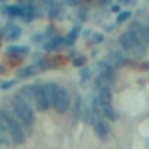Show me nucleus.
<instances>
[{
    "label": "nucleus",
    "mask_w": 149,
    "mask_h": 149,
    "mask_svg": "<svg viewBox=\"0 0 149 149\" xmlns=\"http://www.w3.org/2000/svg\"><path fill=\"white\" fill-rule=\"evenodd\" d=\"M46 58H47L49 68H60L67 63V56H63V54H54V56H46Z\"/></svg>",
    "instance_id": "16"
},
{
    "label": "nucleus",
    "mask_w": 149,
    "mask_h": 149,
    "mask_svg": "<svg viewBox=\"0 0 149 149\" xmlns=\"http://www.w3.org/2000/svg\"><path fill=\"white\" fill-rule=\"evenodd\" d=\"M46 37H54V26H53V25L47 26V30H46Z\"/></svg>",
    "instance_id": "28"
},
{
    "label": "nucleus",
    "mask_w": 149,
    "mask_h": 149,
    "mask_svg": "<svg viewBox=\"0 0 149 149\" xmlns=\"http://www.w3.org/2000/svg\"><path fill=\"white\" fill-rule=\"evenodd\" d=\"M37 14H39V11H37L32 4H26V6H23V14H21V19H23L25 23H30L32 19H35V18H37Z\"/></svg>",
    "instance_id": "14"
},
{
    "label": "nucleus",
    "mask_w": 149,
    "mask_h": 149,
    "mask_svg": "<svg viewBox=\"0 0 149 149\" xmlns=\"http://www.w3.org/2000/svg\"><path fill=\"white\" fill-rule=\"evenodd\" d=\"M91 42H93V44H102V42H104V35H102V33H97V32L91 33Z\"/></svg>",
    "instance_id": "24"
},
{
    "label": "nucleus",
    "mask_w": 149,
    "mask_h": 149,
    "mask_svg": "<svg viewBox=\"0 0 149 149\" xmlns=\"http://www.w3.org/2000/svg\"><path fill=\"white\" fill-rule=\"evenodd\" d=\"M86 56L84 54H72V65L74 67H84Z\"/></svg>",
    "instance_id": "20"
},
{
    "label": "nucleus",
    "mask_w": 149,
    "mask_h": 149,
    "mask_svg": "<svg viewBox=\"0 0 149 149\" xmlns=\"http://www.w3.org/2000/svg\"><path fill=\"white\" fill-rule=\"evenodd\" d=\"M13 144V139H11V133L6 126V123L0 119V146H11Z\"/></svg>",
    "instance_id": "15"
},
{
    "label": "nucleus",
    "mask_w": 149,
    "mask_h": 149,
    "mask_svg": "<svg viewBox=\"0 0 149 149\" xmlns=\"http://www.w3.org/2000/svg\"><path fill=\"white\" fill-rule=\"evenodd\" d=\"M44 49L46 51H56V49H60V47H63L65 46V42H63V37H51V39H47L44 44Z\"/></svg>",
    "instance_id": "10"
},
{
    "label": "nucleus",
    "mask_w": 149,
    "mask_h": 149,
    "mask_svg": "<svg viewBox=\"0 0 149 149\" xmlns=\"http://www.w3.org/2000/svg\"><path fill=\"white\" fill-rule=\"evenodd\" d=\"M0 119L6 123V126H7L9 133H11L13 144H14V146H21V144L25 142L26 133L23 132V128H21V125L18 123V119L14 118V114L9 112L7 109H0Z\"/></svg>",
    "instance_id": "2"
},
{
    "label": "nucleus",
    "mask_w": 149,
    "mask_h": 149,
    "mask_svg": "<svg viewBox=\"0 0 149 149\" xmlns=\"http://www.w3.org/2000/svg\"><path fill=\"white\" fill-rule=\"evenodd\" d=\"M14 84H16V81H4V83H0V88H2V90H9Z\"/></svg>",
    "instance_id": "26"
},
{
    "label": "nucleus",
    "mask_w": 149,
    "mask_h": 149,
    "mask_svg": "<svg viewBox=\"0 0 149 149\" xmlns=\"http://www.w3.org/2000/svg\"><path fill=\"white\" fill-rule=\"evenodd\" d=\"M107 61H109L114 68H118V67H123V65H128V63H130L128 56H126V54H123L121 51H112V53L107 56Z\"/></svg>",
    "instance_id": "7"
},
{
    "label": "nucleus",
    "mask_w": 149,
    "mask_h": 149,
    "mask_svg": "<svg viewBox=\"0 0 149 149\" xmlns=\"http://www.w3.org/2000/svg\"><path fill=\"white\" fill-rule=\"evenodd\" d=\"M79 32H81V28L79 26H74L65 37H63V42H65V46H74V42L77 40V37H79Z\"/></svg>",
    "instance_id": "19"
},
{
    "label": "nucleus",
    "mask_w": 149,
    "mask_h": 149,
    "mask_svg": "<svg viewBox=\"0 0 149 149\" xmlns=\"http://www.w3.org/2000/svg\"><path fill=\"white\" fill-rule=\"evenodd\" d=\"M2 37H4V32L0 30V44H2Z\"/></svg>",
    "instance_id": "33"
},
{
    "label": "nucleus",
    "mask_w": 149,
    "mask_h": 149,
    "mask_svg": "<svg viewBox=\"0 0 149 149\" xmlns=\"http://www.w3.org/2000/svg\"><path fill=\"white\" fill-rule=\"evenodd\" d=\"M70 107H72V119L76 121L81 118V112H83V100L81 97H74L72 102H70Z\"/></svg>",
    "instance_id": "13"
},
{
    "label": "nucleus",
    "mask_w": 149,
    "mask_h": 149,
    "mask_svg": "<svg viewBox=\"0 0 149 149\" xmlns=\"http://www.w3.org/2000/svg\"><path fill=\"white\" fill-rule=\"evenodd\" d=\"M100 4H102V6H105V4H109V0H100Z\"/></svg>",
    "instance_id": "32"
},
{
    "label": "nucleus",
    "mask_w": 149,
    "mask_h": 149,
    "mask_svg": "<svg viewBox=\"0 0 149 149\" xmlns=\"http://www.w3.org/2000/svg\"><path fill=\"white\" fill-rule=\"evenodd\" d=\"M130 16H132V13H130V11H121V13L118 14L116 21H118V23H125L126 19H130Z\"/></svg>",
    "instance_id": "21"
},
{
    "label": "nucleus",
    "mask_w": 149,
    "mask_h": 149,
    "mask_svg": "<svg viewBox=\"0 0 149 149\" xmlns=\"http://www.w3.org/2000/svg\"><path fill=\"white\" fill-rule=\"evenodd\" d=\"M21 61H23L21 56H7V63H9L11 67H16V65H19Z\"/></svg>",
    "instance_id": "23"
},
{
    "label": "nucleus",
    "mask_w": 149,
    "mask_h": 149,
    "mask_svg": "<svg viewBox=\"0 0 149 149\" xmlns=\"http://www.w3.org/2000/svg\"><path fill=\"white\" fill-rule=\"evenodd\" d=\"M140 68H142V70H149V61H144V63H140Z\"/></svg>",
    "instance_id": "29"
},
{
    "label": "nucleus",
    "mask_w": 149,
    "mask_h": 149,
    "mask_svg": "<svg viewBox=\"0 0 149 149\" xmlns=\"http://www.w3.org/2000/svg\"><path fill=\"white\" fill-rule=\"evenodd\" d=\"M2 2H6V0H2Z\"/></svg>",
    "instance_id": "35"
},
{
    "label": "nucleus",
    "mask_w": 149,
    "mask_h": 149,
    "mask_svg": "<svg viewBox=\"0 0 149 149\" xmlns=\"http://www.w3.org/2000/svg\"><path fill=\"white\" fill-rule=\"evenodd\" d=\"M88 77H90V68H88V67H81V81L86 83Z\"/></svg>",
    "instance_id": "25"
},
{
    "label": "nucleus",
    "mask_w": 149,
    "mask_h": 149,
    "mask_svg": "<svg viewBox=\"0 0 149 149\" xmlns=\"http://www.w3.org/2000/svg\"><path fill=\"white\" fill-rule=\"evenodd\" d=\"M93 130H95V133H97V137L100 140H107V137L111 133V126H109V123L105 119H97L93 123Z\"/></svg>",
    "instance_id": "6"
},
{
    "label": "nucleus",
    "mask_w": 149,
    "mask_h": 149,
    "mask_svg": "<svg viewBox=\"0 0 149 149\" xmlns=\"http://www.w3.org/2000/svg\"><path fill=\"white\" fill-rule=\"evenodd\" d=\"M56 88H58V84H56V83H51V81H47V83H42V84H40L42 95H44V98H46V104H47V107H49V109H51V107H53V104H54Z\"/></svg>",
    "instance_id": "5"
},
{
    "label": "nucleus",
    "mask_w": 149,
    "mask_h": 149,
    "mask_svg": "<svg viewBox=\"0 0 149 149\" xmlns=\"http://www.w3.org/2000/svg\"><path fill=\"white\" fill-rule=\"evenodd\" d=\"M28 53H30L28 46H9L6 49V54L7 56H21V58H25Z\"/></svg>",
    "instance_id": "12"
},
{
    "label": "nucleus",
    "mask_w": 149,
    "mask_h": 149,
    "mask_svg": "<svg viewBox=\"0 0 149 149\" xmlns=\"http://www.w3.org/2000/svg\"><path fill=\"white\" fill-rule=\"evenodd\" d=\"M118 2H121V4H130V2H133V0H118Z\"/></svg>",
    "instance_id": "31"
},
{
    "label": "nucleus",
    "mask_w": 149,
    "mask_h": 149,
    "mask_svg": "<svg viewBox=\"0 0 149 149\" xmlns=\"http://www.w3.org/2000/svg\"><path fill=\"white\" fill-rule=\"evenodd\" d=\"M35 88L37 86H23L18 93L23 97V100L26 104H30L32 107H35Z\"/></svg>",
    "instance_id": "9"
},
{
    "label": "nucleus",
    "mask_w": 149,
    "mask_h": 149,
    "mask_svg": "<svg viewBox=\"0 0 149 149\" xmlns=\"http://www.w3.org/2000/svg\"><path fill=\"white\" fill-rule=\"evenodd\" d=\"M119 44H121V47H123L130 56H144L146 51H147V44L137 40V39L133 37V33L128 32V30L121 33V37H119Z\"/></svg>",
    "instance_id": "3"
},
{
    "label": "nucleus",
    "mask_w": 149,
    "mask_h": 149,
    "mask_svg": "<svg viewBox=\"0 0 149 149\" xmlns=\"http://www.w3.org/2000/svg\"><path fill=\"white\" fill-rule=\"evenodd\" d=\"M39 70L35 68V65H26V67H21L18 70V79H28L32 76H35Z\"/></svg>",
    "instance_id": "18"
},
{
    "label": "nucleus",
    "mask_w": 149,
    "mask_h": 149,
    "mask_svg": "<svg viewBox=\"0 0 149 149\" xmlns=\"http://www.w3.org/2000/svg\"><path fill=\"white\" fill-rule=\"evenodd\" d=\"M2 32L6 33V39H7L9 42L18 40V39H19V35H21V28H19V26H16V25H7Z\"/></svg>",
    "instance_id": "11"
},
{
    "label": "nucleus",
    "mask_w": 149,
    "mask_h": 149,
    "mask_svg": "<svg viewBox=\"0 0 149 149\" xmlns=\"http://www.w3.org/2000/svg\"><path fill=\"white\" fill-rule=\"evenodd\" d=\"M13 114H14V118L18 119V123L21 125L23 132H25L26 135H30V133L33 132V119H35V116H33V107H32L30 104H26L19 93H16V95L13 97Z\"/></svg>",
    "instance_id": "1"
},
{
    "label": "nucleus",
    "mask_w": 149,
    "mask_h": 149,
    "mask_svg": "<svg viewBox=\"0 0 149 149\" xmlns=\"http://www.w3.org/2000/svg\"><path fill=\"white\" fill-rule=\"evenodd\" d=\"M32 42L33 44H44L46 42V33H35V35H32Z\"/></svg>",
    "instance_id": "22"
},
{
    "label": "nucleus",
    "mask_w": 149,
    "mask_h": 149,
    "mask_svg": "<svg viewBox=\"0 0 149 149\" xmlns=\"http://www.w3.org/2000/svg\"><path fill=\"white\" fill-rule=\"evenodd\" d=\"M6 72H7V68H6L2 63H0V74H6Z\"/></svg>",
    "instance_id": "30"
},
{
    "label": "nucleus",
    "mask_w": 149,
    "mask_h": 149,
    "mask_svg": "<svg viewBox=\"0 0 149 149\" xmlns=\"http://www.w3.org/2000/svg\"><path fill=\"white\" fill-rule=\"evenodd\" d=\"M70 102H72L70 93H68L63 86H60V84H58V88H56V95H54L53 109H54L58 114H65V112L70 109Z\"/></svg>",
    "instance_id": "4"
},
{
    "label": "nucleus",
    "mask_w": 149,
    "mask_h": 149,
    "mask_svg": "<svg viewBox=\"0 0 149 149\" xmlns=\"http://www.w3.org/2000/svg\"><path fill=\"white\" fill-rule=\"evenodd\" d=\"M81 2H91V0H79V4H81Z\"/></svg>",
    "instance_id": "34"
},
{
    "label": "nucleus",
    "mask_w": 149,
    "mask_h": 149,
    "mask_svg": "<svg viewBox=\"0 0 149 149\" xmlns=\"http://www.w3.org/2000/svg\"><path fill=\"white\" fill-rule=\"evenodd\" d=\"M2 13L6 16H11V18H21L23 14V6H4L2 7Z\"/></svg>",
    "instance_id": "17"
},
{
    "label": "nucleus",
    "mask_w": 149,
    "mask_h": 149,
    "mask_svg": "<svg viewBox=\"0 0 149 149\" xmlns=\"http://www.w3.org/2000/svg\"><path fill=\"white\" fill-rule=\"evenodd\" d=\"M128 32H132V33H133V37H135L137 40H140V42H146V44H147V40H146V28H144V25H142V23H139V21L132 23V25L128 26Z\"/></svg>",
    "instance_id": "8"
},
{
    "label": "nucleus",
    "mask_w": 149,
    "mask_h": 149,
    "mask_svg": "<svg viewBox=\"0 0 149 149\" xmlns=\"http://www.w3.org/2000/svg\"><path fill=\"white\" fill-rule=\"evenodd\" d=\"M61 4L63 6H68V7H74V6H79V0H63Z\"/></svg>",
    "instance_id": "27"
}]
</instances>
